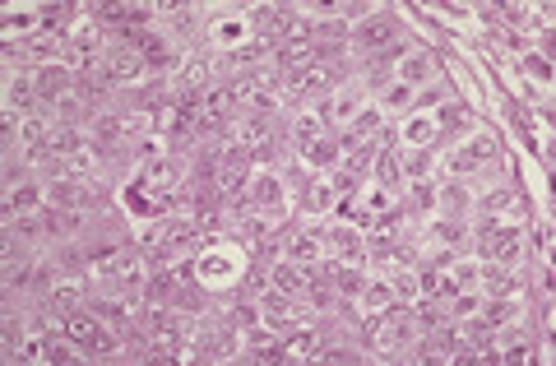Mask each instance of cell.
Instances as JSON below:
<instances>
[{
    "instance_id": "1",
    "label": "cell",
    "mask_w": 556,
    "mask_h": 366,
    "mask_svg": "<svg viewBox=\"0 0 556 366\" xmlns=\"http://www.w3.org/2000/svg\"><path fill=\"white\" fill-rule=\"evenodd\" d=\"M246 246H232V241H214V246H200L195 255V278H200L209 292H228L241 288V274H246Z\"/></svg>"
},
{
    "instance_id": "2",
    "label": "cell",
    "mask_w": 556,
    "mask_h": 366,
    "mask_svg": "<svg viewBox=\"0 0 556 366\" xmlns=\"http://www.w3.org/2000/svg\"><path fill=\"white\" fill-rule=\"evenodd\" d=\"M417 339H422V325H417L413 306L394 302L390 311H380V316H376V348H380L385 357L408 353V348H413Z\"/></svg>"
},
{
    "instance_id": "3",
    "label": "cell",
    "mask_w": 556,
    "mask_h": 366,
    "mask_svg": "<svg viewBox=\"0 0 556 366\" xmlns=\"http://www.w3.org/2000/svg\"><path fill=\"white\" fill-rule=\"evenodd\" d=\"M65 334L84 348V357H116L121 353V334H116L98 311H75V316H65Z\"/></svg>"
},
{
    "instance_id": "4",
    "label": "cell",
    "mask_w": 556,
    "mask_h": 366,
    "mask_svg": "<svg viewBox=\"0 0 556 366\" xmlns=\"http://www.w3.org/2000/svg\"><path fill=\"white\" fill-rule=\"evenodd\" d=\"M107 28L98 24V19H79L70 33H65V56L61 61L75 70V75H89L93 65H102V56H107Z\"/></svg>"
},
{
    "instance_id": "5",
    "label": "cell",
    "mask_w": 556,
    "mask_h": 366,
    "mask_svg": "<svg viewBox=\"0 0 556 366\" xmlns=\"http://www.w3.org/2000/svg\"><path fill=\"white\" fill-rule=\"evenodd\" d=\"M492 158H501V144H496L492 130H473L468 139H459L455 149L445 153V177H473V172H482V167L492 163Z\"/></svg>"
},
{
    "instance_id": "6",
    "label": "cell",
    "mask_w": 556,
    "mask_h": 366,
    "mask_svg": "<svg viewBox=\"0 0 556 366\" xmlns=\"http://www.w3.org/2000/svg\"><path fill=\"white\" fill-rule=\"evenodd\" d=\"M478 255L482 260H492V265L515 269L519 260H524V232H519V223H492V218H482Z\"/></svg>"
},
{
    "instance_id": "7",
    "label": "cell",
    "mask_w": 556,
    "mask_h": 366,
    "mask_svg": "<svg viewBox=\"0 0 556 366\" xmlns=\"http://www.w3.org/2000/svg\"><path fill=\"white\" fill-rule=\"evenodd\" d=\"M348 47L362 51V56H380V51H394V47H399V24H394L390 14L371 10L362 24L348 28Z\"/></svg>"
},
{
    "instance_id": "8",
    "label": "cell",
    "mask_w": 556,
    "mask_h": 366,
    "mask_svg": "<svg viewBox=\"0 0 556 366\" xmlns=\"http://www.w3.org/2000/svg\"><path fill=\"white\" fill-rule=\"evenodd\" d=\"M255 306H260V320L274 325L278 334H283V329H302L306 325L302 297H288V292H278V288H265L260 297H255Z\"/></svg>"
},
{
    "instance_id": "9",
    "label": "cell",
    "mask_w": 556,
    "mask_h": 366,
    "mask_svg": "<svg viewBox=\"0 0 556 366\" xmlns=\"http://www.w3.org/2000/svg\"><path fill=\"white\" fill-rule=\"evenodd\" d=\"M102 79L112 84V89H130V84H144V75H149V65H144V56L130 47H112L107 56H102Z\"/></svg>"
},
{
    "instance_id": "10",
    "label": "cell",
    "mask_w": 556,
    "mask_h": 366,
    "mask_svg": "<svg viewBox=\"0 0 556 366\" xmlns=\"http://www.w3.org/2000/svg\"><path fill=\"white\" fill-rule=\"evenodd\" d=\"M246 200H251V209H260V214H278V209L288 204V181H283V172H278V167H260V172H251Z\"/></svg>"
},
{
    "instance_id": "11",
    "label": "cell",
    "mask_w": 556,
    "mask_h": 366,
    "mask_svg": "<svg viewBox=\"0 0 556 366\" xmlns=\"http://www.w3.org/2000/svg\"><path fill=\"white\" fill-rule=\"evenodd\" d=\"M204 38L214 42L218 51H237L241 42H251V24H246V14H232V10H218L209 14V28H204Z\"/></svg>"
},
{
    "instance_id": "12",
    "label": "cell",
    "mask_w": 556,
    "mask_h": 366,
    "mask_svg": "<svg viewBox=\"0 0 556 366\" xmlns=\"http://www.w3.org/2000/svg\"><path fill=\"white\" fill-rule=\"evenodd\" d=\"M33 84H38L42 107H51V102H61L65 93L79 89V75L65 61H51V65H38V70H33Z\"/></svg>"
},
{
    "instance_id": "13",
    "label": "cell",
    "mask_w": 556,
    "mask_h": 366,
    "mask_svg": "<svg viewBox=\"0 0 556 366\" xmlns=\"http://www.w3.org/2000/svg\"><path fill=\"white\" fill-rule=\"evenodd\" d=\"M394 79L408 84V89H427V84L441 79V65H436L431 51H404V56L394 61Z\"/></svg>"
},
{
    "instance_id": "14",
    "label": "cell",
    "mask_w": 556,
    "mask_h": 366,
    "mask_svg": "<svg viewBox=\"0 0 556 366\" xmlns=\"http://www.w3.org/2000/svg\"><path fill=\"white\" fill-rule=\"evenodd\" d=\"M38 84L28 70H5V112L14 116H38Z\"/></svg>"
},
{
    "instance_id": "15",
    "label": "cell",
    "mask_w": 556,
    "mask_h": 366,
    "mask_svg": "<svg viewBox=\"0 0 556 366\" xmlns=\"http://www.w3.org/2000/svg\"><path fill=\"white\" fill-rule=\"evenodd\" d=\"M362 107H367V102H362V93L357 89H348V84H339V89L329 93V98H320V107H316V116L320 121H325V126H353V116L362 112Z\"/></svg>"
},
{
    "instance_id": "16",
    "label": "cell",
    "mask_w": 556,
    "mask_h": 366,
    "mask_svg": "<svg viewBox=\"0 0 556 366\" xmlns=\"http://www.w3.org/2000/svg\"><path fill=\"white\" fill-rule=\"evenodd\" d=\"M283 260H292V265H302V269H311V265H320L325 260V241H320V228H297L288 241H283Z\"/></svg>"
},
{
    "instance_id": "17",
    "label": "cell",
    "mask_w": 556,
    "mask_h": 366,
    "mask_svg": "<svg viewBox=\"0 0 556 366\" xmlns=\"http://www.w3.org/2000/svg\"><path fill=\"white\" fill-rule=\"evenodd\" d=\"M334 200H339V190L329 186V181L320 177H306L302 186H297V209H302V218H320L334 209Z\"/></svg>"
},
{
    "instance_id": "18",
    "label": "cell",
    "mask_w": 556,
    "mask_h": 366,
    "mask_svg": "<svg viewBox=\"0 0 556 366\" xmlns=\"http://www.w3.org/2000/svg\"><path fill=\"white\" fill-rule=\"evenodd\" d=\"M436 214L441 218H468L473 214V190L464 186V177H450L436 186Z\"/></svg>"
},
{
    "instance_id": "19",
    "label": "cell",
    "mask_w": 556,
    "mask_h": 366,
    "mask_svg": "<svg viewBox=\"0 0 556 366\" xmlns=\"http://www.w3.org/2000/svg\"><path fill=\"white\" fill-rule=\"evenodd\" d=\"M427 241L431 246H450V251L464 255V246L473 241V228H468V218H431L427 223Z\"/></svg>"
},
{
    "instance_id": "20",
    "label": "cell",
    "mask_w": 556,
    "mask_h": 366,
    "mask_svg": "<svg viewBox=\"0 0 556 366\" xmlns=\"http://www.w3.org/2000/svg\"><path fill=\"white\" fill-rule=\"evenodd\" d=\"M394 135H399L404 149H431V139L441 135V126H436V116H431V112H408L404 126L394 130Z\"/></svg>"
},
{
    "instance_id": "21",
    "label": "cell",
    "mask_w": 556,
    "mask_h": 366,
    "mask_svg": "<svg viewBox=\"0 0 556 366\" xmlns=\"http://www.w3.org/2000/svg\"><path fill=\"white\" fill-rule=\"evenodd\" d=\"M320 353H325V334H320V329H311V325L292 329L288 343H283V362H316Z\"/></svg>"
},
{
    "instance_id": "22",
    "label": "cell",
    "mask_w": 556,
    "mask_h": 366,
    "mask_svg": "<svg viewBox=\"0 0 556 366\" xmlns=\"http://www.w3.org/2000/svg\"><path fill=\"white\" fill-rule=\"evenodd\" d=\"M24 56H28L33 65L61 61V56H65V33H61V28H38V33L24 42Z\"/></svg>"
},
{
    "instance_id": "23",
    "label": "cell",
    "mask_w": 556,
    "mask_h": 366,
    "mask_svg": "<svg viewBox=\"0 0 556 366\" xmlns=\"http://www.w3.org/2000/svg\"><path fill=\"white\" fill-rule=\"evenodd\" d=\"M482 214L492 218V223H519V218H524V200H519L510 186H496V190H487Z\"/></svg>"
},
{
    "instance_id": "24",
    "label": "cell",
    "mask_w": 556,
    "mask_h": 366,
    "mask_svg": "<svg viewBox=\"0 0 556 366\" xmlns=\"http://www.w3.org/2000/svg\"><path fill=\"white\" fill-rule=\"evenodd\" d=\"M357 302H362V311H367V316L390 311V306L399 302V297H394V288H390V274H376V278L367 274V283H362V292H357Z\"/></svg>"
},
{
    "instance_id": "25",
    "label": "cell",
    "mask_w": 556,
    "mask_h": 366,
    "mask_svg": "<svg viewBox=\"0 0 556 366\" xmlns=\"http://www.w3.org/2000/svg\"><path fill=\"white\" fill-rule=\"evenodd\" d=\"M478 316L487 320L492 329H506V325H515V320L524 316V302H519V297H482Z\"/></svg>"
},
{
    "instance_id": "26",
    "label": "cell",
    "mask_w": 556,
    "mask_h": 366,
    "mask_svg": "<svg viewBox=\"0 0 556 366\" xmlns=\"http://www.w3.org/2000/svg\"><path fill=\"white\" fill-rule=\"evenodd\" d=\"M42 204H47V186L19 181V186L5 190V214H38Z\"/></svg>"
},
{
    "instance_id": "27",
    "label": "cell",
    "mask_w": 556,
    "mask_h": 366,
    "mask_svg": "<svg viewBox=\"0 0 556 366\" xmlns=\"http://www.w3.org/2000/svg\"><path fill=\"white\" fill-rule=\"evenodd\" d=\"M297 153H302V163L316 167V172H334V167H339V158H343L339 139H329V135H320L316 144H306V149H297Z\"/></svg>"
},
{
    "instance_id": "28",
    "label": "cell",
    "mask_w": 556,
    "mask_h": 366,
    "mask_svg": "<svg viewBox=\"0 0 556 366\" xmlns=\"http://www.w3.org/2000/svg\"><path fill=\"white\" fill-rule=\"evenodd\" d=\"M51 153H56V158H79V153H89V130L84 126H56L51 130Z\"/></svg>"
},
{
    "instance_id": "29",
    "label": "cell",
    "mask_w": 556,
    "mask_h": 366,
    "mask_svg": "<svg viewBox=\"0 0 556 366\" xmlns=\"http://www.w3.org/2000/svg\"><path fill=\"white\" fill-rule=\"evenodd\" d=\"M79 302H84V288H79V278H61V283L47 292V306H51V311H56L61 320H65V316H75Z\"/></svg>"
},
{
    "instance_id": "30",
    "label": "cell",
    "mask_w": 556,
    "mask_h": 366,
    "mask_svg": "<svg viewBox=\"0 0 556 366\" xmlns=\"http://www.w3.org/2000/svg\"><path fill=\"white\" fill-rule=\"evenodd\" d=\"M371 167H376V186H385L390 195H399V186H408V181H404V163H399V153H394V149H380Z\"/></svg>"
},
{
    "instance_id": "31",
    "label": "cell",
    "mask_w": 556,
    "mask_h": 366,
    "mask_svg": "<svg viewBox=\"0 0 556 366\" xmlns=\"http://www.w3.org/2000/svg\"><path fill=\"white\" fill-rule=\"evenodd\" d=\"M394 61H399V56H394V51H380V56H367V89H390L394 84Z\"/></svg>"
},
{
    "instance_id": "32",
    "label": "cell",
    "mask_w": 556,
    "mask_h": 366,
    "mask_svg": "<svg viewBox=\"0 0 556 366\" xmlns=\"http://www.w3.org/2000/svg\"><path fill=\"white\" fill-rule=\"evenodd\" d=\"M413 98H417V89H408V84H399V79H394L390 89H380L376 93V107L380 112H413Z\"/></svg>"
},
{
    "instance_id": "33",
    "label": "cell",
    "mask_w": 556,
    "mask_h": 366,
    "mask_svg": "<svg viewBox=\"0 0 556 366\" xmlns=\"http://www.w3.org/2000/svg\"><path fill=\"white\" fill-rule=\"evenodd\" d=\"M320 135H325V121H320L316 112H297V116H292V144H297V149L316 144Z\"/></svg>"
},
{
    "instance_id": "34",
    "label": "cell",
    "mask_w": 556,
    "mask_h": 366,
    "mask_svg": "<svg viewBox=\"0 0 556 366\" xmlns=\"http://www.w3.org/2000/svg\"><path fill=\"white\" fill-rule=\"evenodd\" d=\"M399 163H404V181H427L431 167H436V153H431V149H408V153H399Z\"/></svg>"
},
{
    "instance_id": "35",
    "label": "cell",
    "mask_w": 556,
    "mask_h": 366,
    "mask_svg": "<svg viewBox=\"0 0 556 366\" xmlns=\"http://www.w3.org/2000/svg\"><path fill=\"white\" fill-rule=\"evenodd\" d=\"M519 70H524V79H529V84H552V61H547L543 51H524V56H519Z\"/></svg>"
},
{
    "instance_id": "36",
    "label": "cell",
    "mask_w": 556,
    "mask_h": 366,
    "mask_svg": "<svg viewBox=\"0 0 556 366\" xmlns=\"http://www.w3.org/2000/svg\"><path fill=\"white\" fill-rule=\"evenodd\" d=\"M431 116H436V126H441V130H459V126H468V121H473V112H468V102H455V98H450V102H441V107H436Z\"/></svg>"
},
{
    "instance_id": "37",
    "label": "cell",
    "mask_w": 556,
    "mask_h": 366,
    "mask_svg": "<svg viewBox=\"0 0 556 366\" xmlns=\"http://www.w3.org/2000/svg\"><path fill=\"white\" fill-rule=\"evenodd\" d=\"M441 102H450V84H445V79H436V84H427V89H417L413 112H436Z\"/></svg>"
},
{
    "instance_id": "38",
    "label": "cell",
    "mask_w": 556,
    "mask_h": 366,
    "mask_svg": "<svg viewBox=\"0 0 556 366\" xmlns=\"http://www.w3.org/2000/svg\"><path fill=\"white\" fill-rule=\"evenodd\" d=\"M427 214L436 218V181H413V204H408V214Z\"/></svg>"
},
{
    "instance_id": "39",
    "label": "cell",
    "mask_w": 556,
    "mask_h": 366,
    "mask_svg": "<svg viewBox=\"0 0 556 366\" xmlns=\"http://www.w3.org/2000/svg\"><path fill=\"white\" fill-rule=\"evenodd\" d=\"M487 47L492 51H519V56H524V38H519L515 28H487Z\"/></svg>"
},
{
    "instance_id": "40",
    "label": "cell",
    "mask_w": 556,
    "mask_h": 366,
    "mask_svg": "<svg viewBox=\"0 0 556 366\" xmlns=\"http://www.w3.org/2000/svg\"><path fill=\"white\" fill-rule=\"evenodd\" d=\"M228 320L241 329V334H246L251 325H260V306H255V302H232L228 306Z\"/></svg>"
}]
</instances>
